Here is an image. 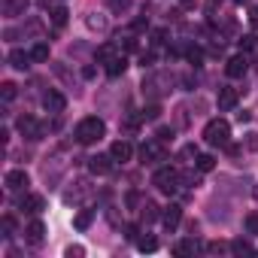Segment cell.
Instances as JSON below:
<instances>
[{"label": "cell", "mask_w": 258, "mask_h": 258, "mask_svg": "<svg viewBox=\"0 0 258 258\" xmlns=\"http://www.w3.org/2000/svg\"><path fill=\"white\" fill-rule=\"evenodd\" d=\"M173 252H176V255H195V252H198V243H195V240H182V243L173 246Z\"/></svg>", "instance_id": "cell-25"}, {"label": "cell", "mask_w": 258, "mask_h": 258, "mask_svg": "<svg viewBox=\"0 0 258 258\" xmlns=\"http://www.w3.org/2000/svg\"><path fill=\"white\" fill-rule=\"evenodd\" d=\"M161 222H164V228H167V231H173V228L182 222V207H179V204L164 207V210H161Z\"/></svg>", "instance_id": "cell-8"}, {"label": "cell", "mask_w": 258, "mask_h": 258, "mask_svg": "<svg viewBox=\"0 0 258 258\" xmlns=\"http://www.w3.org/2000/svg\"><path fill=\"white\" fill-rule=\"evenodd\" d=\"M112 55H115V49H112V46H109V43H106V46H100V49H97V61H100V64H103V61H109V58H112Z\"/></svg>", "instance_id": "cell-31"}, {"label": "cell", "mask_w": 258, "mask_h": 258, "mask_svg": "<svg viewBox=\"0 0 258 258\" xmlns=\"http://www.w3.org/2000/svg\"><path fill=\"white\" fill-rule=\"evenodd\" d=\"M237 106V88H219V109H234Z\"/></svg>", "instance_id": "cell-16"}, {"label": "cell", "mask_w": 258, "mask_h": 258, "mask_svg": "<svg viewBox=\"0 0 258 258\" xmlns=\"http://www.w3.org/2000/svg\"><path fill=\"white\" fill-rule=\"evenodd\" d=\"M25 240L34 243V246H40V243L46 240V225H43V222H31V225L25 228Z\"/></svg>", "instance_id": "cell-13"}, {"label": "cell", "mask_w": 258, "mask_h": 258, "mask_svg": "<svg viewBox=\"0 0 258 258\" xmlns=\"http://www.w3.org/2000/svg\"><path fill=\"white\" fill-rule=\"evenodd\" d=\"M103 70H106V76L115 79V76H121V73L127 70V58H124V55H112L109 61H103Z\"/></svg>", "instance_id": "cell-11"}, {"label": "cell", "mask_w": 258, "mask_h": 258, "mask_svg": "<svg viewBox=\"0 0 258 258\" xmlns=\"http://www.w3.org/2000/svg\"><path fill=\"white\" fill-rule=\"evenodd\" d=\"M140 219L149 225V222H155V219H161V210H158V204H152V201H146L143 204V210H140Z\"/></svg>", "instance_id": "cell-18"}, {"label": "cell", "mask_w": 258, "mask_h": 258, "mask_svg": "<svg viewBox=\"0 0 258 258\" xmlns=\"http://www.w3.org/2000/svg\"><path fill=\"white\" fill-rule=\"evenodd\" d=\"M249 22H252V25L258 28V10H252V13H249Z\"/></svg>", "instance_id": "cell-42"}, {"label": "cell", "mask_w": 258, "mask_h": 258, "mask_svg": "<svg viewBox=\"0 0 258 258\" xmlns=\"http://www.w3.org/2000/svg\"><path fill=\"white\" fill-rule=\"evenodd\" d=\"M85 25H88L91 31H97V34H103V31H106V19H103V16H97V13H88V16H85Z\"/></svg>", "instance_id": "cell-19"}, {"label": "cell", "mask_w": 258, "mask_h": 258, "mask_svg": "<svg viewBox=\"0 0 258 258\" xmlns=\"http://www.w3.org/2000/svg\"><path fill=\"white\" fill-rule=\"evenodd\" d=\"M0 97L10 103V100L16 97V85H13V82H4V85H0Z\"/></svg>", "instance_id": "cell-29"}, {"label": "cell", "mask_w": 258, "mask_h": 258, "mask_svg": "<svg viewBox=\"0 0 258 258\" xmlns=\"http://www.w3.org/2000/svg\"><path fill=\"white\" fill-rule=\"evenodd\" d=\"M152 185H155L158 191H164V195H173V191L182 185V173H179L176 167H161V170H155Z\"/></svg>", "instance_id": "cell-3"}, {"label": "cell", "mask_w": 258, "mask_h": 258, "mask_svg": "<svg viewBox=\"0 0 258 258\" xmlns=\"http://www.w3.org/2000/svg\"><path fill=\"white\" fill-rule=\"evenodd\" d=\"M103 134H106V124H103V118H97V115H88V118H82V121L76 124V140H79L82 146L100 143Z\"/></svg>", "instance_id": "cell-1"}, {"label": "cell", "mask_w": 258, "mask_h": 258, "mask_svg": "<svg viewBox=\"0 0 258 258\" xmlns=\"http://www.w3.org/2000/svg\"><path fill=\"white\" fill-rule=\"evenodd\" d=\"M246 67H249V61H246L243 55H234V58H228V64H225V73H228L231 79H240V76L246 73Z\"/></svg>", "instance_id": "cell-12"}, {"label": "cell", "mask_w": 258, "mask_h": 258, "mask_svg": "<svg viewBox=\"0 0 258 258\" xmlns=\"http://www.w3.org/2000/svg\"><path fill=\"white\" fill-rule=\"evenodd\" d=\"M82 76H85V79H94V67H91V64H88V67H85V70H82Z\"/></svg>", "instance_id": "cell-41"}, {"label": "cell", "mask_w": 258, "mask_h": 258, "mask_svg": "<svg viewBox=\"0 0 258 258\" xmlns=\"http://www.w3.org/2000/svg\"><path fill=\"white\" fill-rule=\"evenodd\" d=\"M234 4H246V0H234Z\"/></svg>", "instance_id": "cell-43"}, {"label": "cell", "mask_w": 258, "mask_h": 258, "mask_svg": "<svg viewBox=\"0 0 258 258\" xmlns=\"http://www.w3.org/2000/svg\"><path fill=\"white\" fill-rule=\"evenodd\" d=\"M201 58H204V52H201V49H188V61H191V64H198Z\"/></svg>", "instance_id": "cell-37"}, {"label": "cell", "mask_w": 258, "mask_h": 258, "mask_svg": "<svg viewBox=\"0 0 258 258\" xmlns=\"http://www.w3.org/2000/svg\"><path fill=\"white\" fill-rule=\"evenodd\" d=\"M137 249H140V252H155V249H158V240H155L152 234H146V237H137Z\"/></svg>", "instance_id": "cell-23"}, {"label": "cell", "mask_w": 258, "mask_h": 258, "mask_svg": "<svg viewBox=\"0 0 258 258\" xmlns=\"http://www.w3.org/2000/svg\"><path fill=\"white\" fill-rule=\"evenodd\" d=\"M158 140H161V143L173 140V131H170V127H158Z\"/></svg>", "instance_id": "cell-34"}, {"label": "cell", "mask_w": 258, "mask_h": 258, "mask_svg": "<svg viewBox=\"0 0 258 258\" xmlns=\"http://www.w3.org/2000/svg\"><path fill=\"white\" fill-rule=\"evenodd\" d=\"M106 4H109V10H112V13H118V16H121V13H127V10L134 7V0H106Z\"/></svg>", "instance_id": "cell-26"}, {"label": "cell", "mask_w": 258, "mask_h": 258, "mask_svg": "<svg viewBox=\"0 0 258 258\" xmlns=\"http://www.w3.org/2000/svg\"><path fill=\"white\" fill-rule=\"evenodd\" d=\"M64 255H67V258H82V255H85V249H82V246H67V252H64Z\"/></svg>", "instance_id": "cell-33"}, {"label": "cell", "mask_w": 258, "mask_h": 258, "mask_svg": "<svg viewBox=\"0 0 258 258\" xmlns=\"http://www.w3.org/2000/svg\"><path fill=\"white\" fill-rule=\"evenodd\" d=\"M31 58H34L37 64H43V61H49V43H37V46L31 49Z\"/></svg>", "instance_id": "cell-22"}, {"label": "cell", "mask_w": 258, "mask_h": 258, "mask_svg": "<svg viewBox=\"0 0 258 258\" xmlns=\"http://www.w3.org/2000/svg\"><path fill=\"white\" fill-rule=\"evenodd\" d=\"M198 155H201L198 146H185V149H182V158H198Z\"/></svg>", "instance_id": "cell-38"}, {"label": "cell", "mask_w": 258, "mask_h": 258, "mask_svg": "<svg viewBox=\"0 0 258 258\" xmlns=\"http://www.w3.org/2000/svg\"><path fill=\"white\" fill-rule=\"evenodd\" d=\"M43 207H46V201H43L40 195H25V198L19 201V210H22V213H40Z\"/></svg>", "instance_id": "cell-14"}, {"label": "cell", "mask_w": 258, "mask_h": 258, "mask_svg": "<svg viewBox=\"0 0 258 258\" xmlns=\"http://www.w3.org/2000/svg\"><path fill=\"white\" fill-rule=\"evenodd\" d=\"M231 252H234V255H252L255 249H252V243H249V240H243V237H240V240H231Z\"/></svg>", "instance_id": "cell-20"}, {"label": "cell", "mask_w": 258, "mask_h": 258, "mask_svg": "<svg viewBox=\"0 0 258 258\" xmlns=\"http://www.w3.org/2000/svg\"><path fill=\"white\" fill-rule=\"evenodd\" d=\"M67 16H70L67 7H52V25H55V28H64V25H67Z\"/></svg>", "instance_id": "cell-21"}, {"label": "cell", "mask_w": 258, "mask_h": 258, "mask_svg": "<svg viewBox=\"0 0 258 258\" xmlns=\"http://www.w3.org/2000/svg\"><path fill=\"white\" fill-rule=\"evenodd\" d=\"M124 49H127V52H134V49H137V40L127 37V40H124Z\"/></svg>", "instance_id": "cell-40"}, {"label": "cell", "mask_w": 258, "mask_h": 258, "mask_svg": "<svg viewBox=\"0 0 258 258\" xmlns=\"http://www.w3.org/2000/svg\"><path fill=\"white\" fill-rule=\"evenodd\" d=\"M16 127H19V134L28 137V140H40V137H43V127H40V121H37L34 115H22V118L16 121Z\"/></svg>", "instance_id": "cell-5"}, {"label": "cell", "mask_w": 258, "mask_h": 258, "mask_svg": "<svg viewBox=\"0 0 258 258\" xmlns=\"http://www.w3.org/2000/svg\"><path fill=\"white\" fill-rule=\"evenodd\" d=\"M28 10V0H4V16H25Z\"/></svg>", "instance_id": "cell-17"}, {"label": "cell", "mask_w": 258, "mask_h": 258, "mask_svg": "<svg viewBox=\"0 0 258 258\" xmlns=\"http://www.w3.org/2000/svg\"><path fill=\"white\" fill-rule=\"evenodd\" d=\"M195 164H198V170H201V173H210V170L216 167V158H213V155H198V158H195Z\"/></svg>", "instance_id": "cell-24"}, {"label": "cell", "mask_w": 258, "mask_h": 258, "mask_svg": "<svg viewBox=\"0 0 258 258\" xmlns=\"http://www.w3.org/2000/svg\"><path fill=\"white\" fill-rule=\"evenodd\" d=\"M246 231L258 237V213H249V216H246Z\"/></svg>", "instance_id": "cell-32"}, {"label": "cell", "mask_w": 258, "mask_h": 258, "mask_svg": "<svg viewBox=\"0 0 258 258\" xmlns=\"http://www.w3.org/2000/svg\"><path fill=\"white\" fill-rule=\"evenodd\" d=\"M204 140H207L210 146H228V140H231V124H228L225 118L207 121V127H204Z\"/></svg>", "instance_id": "cell-2"}, {"label": "cell", "mask_w": 258, "mask_h": 258, "mask_svg": "<svg viewBox=\"0 0 258 258\" xmlns=\"http://www.w3.org/2000/svg\"><path fill=\"white\" fill-rule=\"evenodd\" d=\"M252 46H255V37H243V40H240V49H243V52H249Z\"/></svg>", "instance_id": "cell-36"}, {"label": "cell", "mask_w": 258, "mask_h": 258, "mask_svg": "<svg viewBox=\"0 0 258 258\" xmlns=\"http://www.w3.org/2000/svg\"><path fill=\"white\" fill-rule=\"evenodd\" d=\"M31 185V176L25 173V170H10L7 173V188L10 191H22V188H28Z\"/></svg>", "instance_id": "cell-9"}, {"label": "cell", "mask_w": 258, "mask_h": 258, "mask_svg": "<svg viewBox=\"0 0 258 258\" xmlns=\"http://www.w3.org/2000/svg\"><path fill=\"white\" fill-rule=\"evenodd\" d=\"M152 64H155V55H143V58H140V67H143V70L152 67Z\"/></svg>", "instance_id": "cell-39"}, {"label": "cell", "mask_w": 258, "mask_h": 258, "mask_svg": "<svg viewBox=\"0 0 258 258\" xmlns=\"http://www.w3.org/2000/svg\"><path fill=\"white\" fill-rule=\"evenodd\" d=\"M64 106H67V97H64L61 91H46V94H43V109H46V112L58 115V112H64Z\"/></svg>", "instance_id": "cell-6"}, {"label": "cell", "mask_w": 258, "mask_h": 258, "mask_svg": "<svg viewBox=\"0 0 258 258\" xmlns=\"http://www.w3.org/2000/svg\"><path fill=\"white\" fill-rule=\"evenodd\" d=\"M158 115H161V106L152 103V106H146V109L140 112V121H158Z\"/></svg>", "instance_id": "cell-27"}, {"label": "cell", "mask_w": 258, "mask_h": 258, "mask_svg": "<svg viewBox=\"0 0 258 258\" xmlns=\"http://www.w3.org/2000/svg\"><path fill=\"white\" fill-rule=\"evenodd\" d=\"M0 228H4V237H13V228H16V219H13V216H4V219H0Z\"/></svg>", "instance_id": "cell-30"}, {"label": "cell", "mask_w": 258, "mask_h": 258, "mask_svg": "<svg viewBox=\"0 0 258 258\" xmlns=\"http://www.w3.org/2000/svg\"><path fill=\"white\" fill-rule=\"evenodd\" d=\"M109 155H112L115 161H121V164H124V161H131V155H134V146L127 143V140H115V143H112V149H109Z\"/></svg>", "instance_id": "cell-10"}, {"label": "cell", "mask_w": 258, "mask_h": 258, "mask_svg": "<svg viewBox=\"0 0 258 258\" xmlns=\"http://www.w3.org/2000/svg\"><path fill=\"white\" fill-rule=\"evenodd\" d=\"M31 61H34V58H31V52H25V49H13V52H10V64H13L16 70H28Z\"/></svg>", "instance_id": "cell-15"}, {"label": "cell", "mask_w": 258, "mask_h": 258, "mask_svg": "<svg viewBox=\"0 0 258 258\" xmlns=\"http://www.w3.org/2000/svg\"><path fill=\"white\" fill-rule=\"evenodd\" d=\"M112 161H115L112 155H94V158H88V170L97 176H106L112 170Z\"/></svg>", "instance_id": "cell-7"}, {"label": "cell", "mask_w": 258, "mask_h": 258, "mask_svg": "<svg viewBox=\"0 0 258 258\" xmlns=\"http://www.w3.org/2000/svg\"><path fill=\"white\" fill-rule=\"evenodd\" d=\"M164 158V143L155 137V140H146L143 146H140V161L143 164H155V161H161Z\"/></svg>", "instance_id": "cell-4"}, {"label": "cell", "mask_w": 258, "mask_h": 258, "mask_svg": "<svg viewBox=\"0 0 258 258\" xmlns=\"http://www.w3.org/2000/svg\"><path fill=\"white\" fill-rule=\"evenodd\" d=\"M91 219H94V213H91V210H82V213L76 216V228H79V231H85V228L91 225Z\"/></svg>", "instance_id": "cell-28"}, {"label": "cell", "mask_w": 258, "mask_h": 258, "mask_svg": "<svg viewBox=\"0 0 258 258\" xmlns=\"http://www.w3.org/2000/svg\"><path fill=\"white\" fill-rule=\"evenodd\" d=\"M246 149L258 152V134H249V137H246Z\"/></svg>", "instance_id": "cell-35"}]
</instances>
